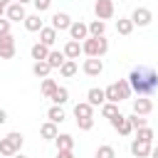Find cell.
Segmentation results:
<instances>
[{
  "label": "cell",
  "instance_id": "cell-37",
  "mask_svg": "<svg viewBox=\"0 0 158 158\" xmlns=\"http://www.w3.org/2000/svg\"><path fill=\"white\" fill-rule=\"evenodd\" d=\"M77 126H79L81 131H91V128H94V116H91V118H77Z\"/></svg>",
  "mask_w": 158,
  "mask_h": 158
},
{
  "label": "cell",
  "instance_id": "cell-18",
  "mask_svg": "<svg viewBox=\"0 0 158 158\" xmlns=\"http://www.w3.org/2000/svg\"><path fill=\"white\" fill-rule=\"evenodd\" d=\"M30 54H32V59H35V62H42V59H47V57H49V47H47V44H42V42H35V44L30 47Z\"/></svg>",
  "mask_w": 158,
  "mask_h": 158
},
{
  "label": "cell",
  "instance_id": "cell-45",
  "mask_svg": "<svg viewBox=\"0 0 158 158\" xmlns=\"http://www.w3.org/2000/svg\"><path fill=\"white\" fill-rule=\"evenodd\" d=\"M0 2H5V5H10V2H15V0H0Z\"/></svg>",
  "mask_w": 158,
  "mask_h": 158
},
{
  "label": "cell",
  "instance_id": "cell-46",
  "mask_svg": "<svg viewBox=\"0 0 158 158\" xmlns=\"http://www.w3.org/2000/svg\"><path fill=\"white\" fill-rule=\"evenodd\" d=\"M114 2H116V0H114Z\"/></svg>",
  "mask_w": 158,
  "mask_h": 158
},
{
  "label": "cell",
  "instance_id": "cell-10",
  "mask_svg": "<svg viewBox=\"0 0 158 158\" xmlns=\"http://www.w3.org/2000/svg\"><path fill=\"white\" fill-rule=\"evenodd\" d=\"M49 20H52V27H54L57 32H64V30H69V27H72V22H74V20H72L67 12H54Z\"/></svg>",
  "mask_w": 158,
  "mask_h": 158
},
{
  "label": "cell",
  "instance_id": "cell-34",
  "mask_svg": "<svg viewBox=\"0 0 158 158\" xmlns=\"http://www.w3.org/2000/svg\"><path fill=\"white\" fill-rule=\"evenodd\" d=\"M128 121H131V126H133V131H138V128H143V126H148V121L141 116V114H131L128 116Z\"/></svg>",
  "mask_w": 158,
  "mask_h": 158
},
{
  "label": "cell",
  "instance_id": "cell-8",
  "mask_svg": "<svg viewBox=\"0 0 158 158\" xmlns=\"http://www.w3.org/2000/svg\"><path fill=\"white\" fill-rule=\"evenodd\" d=\"M151 148H153L151 141H141V138H133V141H131V153H133L136 158H148V156H151Z\"/></svg>",
  "mask_w": 158,
  "mask_h": 158
},
{
  "label": "cell",
  "instance_id": "cell-22",
  "mask_svg": "<svg viewBox=\"0 0 158 158\" xmlns=\"http://www.w3.org/2000/svg\"><path fill=\"white\" fill-rule=\"evenodd\" d=\"M54 143H57V151H72V148H74V138H72V133H57Z\"/></svg>",
  "mask_w": 158,
  "mask_h": 158
},
{
  "label": "cell",
  "instance_id": "cell-32",
  "mask_svg": "<svg viewBox=\"0 0 158 158\" xmlns=\"http://www.w3.org/2000/svg\"><path fill=\"white\" fill-rule=\"evenodd\" d=\"M136 138H141V141H151V143H153L156 133H153V128H151V126H143V128H138V131H136Z\"/></svg>",
  "mask_w": 158,
  "mask_h": 158
},
{
  "label": "cell",
  "instance_id": "cell-29",
  "mask_svg": "<svg viewBox=\"0 0 158 158\" xmlns=\"http://www.w3.org/2000/svg\"><path fill=\"white\" fill-rule=\"evenodd\" d=\"M104 91H106V101H111V104H121V101H123V99H121V91H118V86H116V81L109 84Z\"/></svg>",
  "mask_w": 158,
  "mask_h": 158
},
{
  "label": "cell",
  "instance_id": "cell-2",
  "mask_svg": "<svg viewBox=\"0 0 158 158\" xmlns=\"http://www.w3.org/2000/svg\"><path fill=\"white\" fill-rule=\"evenodd\" d=\"M81 52L86 54V57H104L106 52H109V40L106 37H86L84 42H81Z\"/></svg>",
  "mask_w": 158,
  "mask_h": 158
},
{
  "label": "cell",
  "instance_id": "cell-25",
  "mask_svg": "<svg viewBox=\"0 0 158 158\" xmlns=\"http://www.w3.org/2000/svg\"><path fill=\"white\" fill-rule=\"evenodd\" d=\"M77 69H79V64H77V59H67L62 67H59V74L64 77V79H72L74 74H77Z\"/></svg>",
  "mask_w": 158,
  "mask_h": 158
},
{
  "label": "cell",
  "instance_id": "cell-40",
  "mask_svg": "<svg viewBox=\"0 0 158 158\" xmlns=\"http://www.w3.org/2000/svg\"><path fill=\"white\" fill-rule=\"evenodd\" d=\"M2 123H7V111H5V109H0V126H2Z\"/></svg>",
  "mask_w": 158,
  "mask_h": 158
},
{
  "label": "cell",
  "instance_id": "cell-20",
  "mask_svg": "<svg viewBox=\"0 0 158 158\" xmlns=\"http://www.w3.org/2000/svg\"><path fill=\"white\" fill-rule=\"evenodd\" d=\"M133 27H136V25H133L131 17H118V20H116V32L123 35V37H128V35L133 32Z\"/></svg>",
  "mask_w": 158,
  "mask_h": 158
},
{
  "label": "cell",
  "instance_id": "cell-1",
  "mask_svg": "<svg viewBox=\"0 0 158 158\" xmlns=\"http://www.w3.org/2000/svg\"><path fill=\"white\" fill-rule=\"evenodd\" d=\"M128 84L138 96H151L158 89V72L148 64H138L128 74Z\"/></svg>",
  "mask_w": 158,
  "mask_h": 158
},
{
  "label": "cell",
  "instance_id": "cell-33",
  "mask_svg": "<svg viewBox=\"0 0 158 158\" xmlns=\"http://www.w3.org/2000/svg\"><path fill=\"white\" fill-rule=\"evenodd\" d=\"M116 86H118V91H121V99H128V96H131V91H133V89H131V84H128V79H118V81H116Z\"/></svg>",
  "mask_w": 158,
  "mask_h": 158
},
{
  "label": "cell",
  "instance_id": "cell-27",
  "mask_svg": "<svg viewBox=\"0 0 158 158\" xmlns=\"http://www.w3.org/2000/svg\"><path fill=\"white\" fill-rule=\"evenodd\" d=\"M57 86H59V84H57L54 79H49V77H47V79H42V84H40V91H42V96H44V99H49V96L57 91Z\"/></svg>",
  "mask_w": 158,
  "mask_h": 158
},
{
  "label": "cell",
  "instance_id": "cell-28",
  "mask_svg": "<svg viewBox=\"0 0 158 158\" xmlns=\"http://www.w3.org/2000/svg\"><path fill=\"white\" fill-rule=\"evenodd\" d=\"M104 32H106V22L104 20H91L89 22V35L91 37H104Z\"/></svg>",
  "mask_w": 158,
  "mask_h": 158
},
{
  "label": "cell",
  "instance_id": "cell-17",
  "mask_svg": "<svg viewBox=\"0 0 158 158\" xmlns=\"http://www.w3.org/2000/svg\"><path fill=\"white\" fill-rule=\"evenodd\" d=\"M40 42L42 44H47V47H54V42H57V30L49 25V27H42L40 30Z\"/></svg>",
  "mask_w": 158,
  "mask_h": 158
},
{
  "label": "cell",
  "instance_id": "cell-7",
  "mask_svg": "<svg viewBox=\"0 0 158 158\" xmlns=\"http://www.w3.org/2000/svg\"><path fill=\"white\" fill-rule=\"evenodd\" d=\"M81 69H84L86 77H99L104 72V62H101V57H89V59H84Z\"/></svg>",
  "mask_w": 158,
  "mask_h": 158
},
{
  "label": "cell",
  "instance_id": "cell-21",
  "mask_svg": "<svg viewBox=\"0 0 158 158\" xmlns=\"http://www.w3.org/2000/svg\"><path fill=\"white\" fill-rule=\"evenodd\" d=\"M67 62V57H64V52L62 49H49V57H47V64L52 67V69H59L62 64Z\"/></svg>",
  "mask_w": 158,
  "mask_h": 158
},
{
  "label": "cell",
  "instance_id": "cell-30",
  "mask_svg": "<svg viewBox=\"0 0 158 158\" xmlns=\"http://www.w3.org/2000/svg\"><path fill=\"white\" fill-rule=\"evenodd\" d=\"M94 158H116V148H114V146H109V143H101V146L96 148Z\"/></svg>",
  "mask_w": 158,
  "mask_h": 158
},
{
  "label": "cell",
  "instance_id": "cell-14",
  "mask_svg": "<svg viewBox=\"0 0 158 158\" xmlns=\"http://www.w3.org/2000/svg\"><path fill=\"white\" fill-rule=\"evenodd\" d=\"M64 57L67 59H79V54H84L81 52V42H77V40H67V44H64Z\"/></svg>",
  "mask_w": 158,
  "mask_h": 158
},
{
  "label": "cell",
  "instance_id": "cell-15",
  "mask_svg": "<svg viewBox=\"0 0 158 158\" xmlns=\"http://www.w3.org/2000/svg\"><path fill=\"white\" fill-rule=\"evenodd\" d=\"M74 118H91L94 116V106L89 104V101H79V104H74Z\"/></svg>",
  "mask_w": 158,
  "mask_h": 158
},
{
  "label": "cell",
  "instance_id": "cell-38",
  "mask_svg": "<svg viewBox=\"0 0 158 158\" xmlns=\"http://www.w3.org/2000/svg\"><path fill=\"white\" fill-rule=\"evenodd\" d=\"M10 25H12V22H10L7 17H0V35H7V32H10Z\"/></svg>",
  "mask_w": 158,
  "mask_h": 158
},
{
  "label": "cell",
  "instance_id": "cell-12",
  "mask_svg": "<svg viewBox=\"0 0 158 158\" xmlns=\"http://www.w3.org/2000/svg\"><path fill=\"white\" fill-rule=\"evenodd\" d=\"M86 101H89L91 106H104V104H106V91L99 89V86H91V89L86 91Z\"/></svg>",
  "mask_w": 158,
  "mask_h": 158
},
{
  "label": "cell",
  "instance_id": "cell-43",
  "mask_svg": "<svg viewBox=\"0 0 158 158\" xmlns=\"http://www.w3.org/2000/svg\"><path fill=\"white\" fill-rule=\"evenodd\" d=\"M12 158H27V156H25V153H20V151H17V153H15V156H12Z\"/></svg>",
  "mask_w": 158,
  "mask_h": 158
},
{
  "label": "cell",
  "instance_id": "cell-31",
  "mask_svg": "<svg viewBox=\"0 0 158 158\" xmlns=\"http://www.w3.org/2000/svg\"><path fill=\"white\" fill-rule=\"evenodd\" d=\"M116 114H121V111H118V104H111V101H106V104L101 106V116H104V118H114Z\"/></svg>",
  "mask_w": 158,
  "mask_h": 158
},
{
  "label": "cell",
  "instance_id": "cell-5",
  "mask_svg": "<svg viewBox=\"0 0 158 158\" xmlns=\"http://www.w3.org/2000/svg\"><path fill=\"white\" fill-rule=\"evenodd\" d=\"M69 32V40H77V42H84L89 37V22H81V20H74L72 27L67 30Z\"/></svg>",
  "mask_w": 158,
  "mask_h": 158
},
{
  "label": "cell",
  "instance_id": "cell-6",
  "mask_svg": "<svg viewBox=\"0 0 158 158\" xmlns=\"http://www.w3.org/2000/svg\"><path fill=\"white\" fill-rule=\"evenodd\" d=\"M131 20H133L136 27H148L151 20H153V12H151L148 7H136V10L131 12Z\"/></svg>",
  "mask_w": 158,
  "mask_h": 158
},
{
  "label": "cell",
  "instance_id": "cell-42",
  "mask_svg": "<svg viewBox=\"0 0 158 158\" xmlns=\"http://www.w3.org/2000/svg\"><path fill=\"white\" fill-rule=\"evenodd\" d=\"M148 158H158V146H153V148H151V156H148Z\"/></svg>",
  "mask_w": 158,
  "mask_h": 158
},
{
  "label": "cell",
  "instance_id": "cell-26",
  "mask_svg": "<svg viewBox=\"0 0 158 158\" xmlns=\"http://www.w3.org/2000/svg\"><path fill=\"white\" fill-rule=\"evenodd\" d=\"M49 99H52V104H57V106H64V104L69 101V89H67V86H57V91H54Z\"/></svg>",
  "mask_w": 158,
  "mask_h": 158
},
{
  "label": "cell",
  "instance_id": "cell-16",
  "mask_svg": "<svg viewBox=\"0 0 158 158\" xmlns=\"http://www.w3.org/2000/svg\"><path fill=\"white\" fill-rule=\"evenodd\" d=\"M57 133H59V128H57V123H52L49 118L40 126V136H42L44 141H54V138H57Z\"/></svg>",
  "mask_w": 158,
  "mask_h": 158
},
{
  "label": "cell",
  "instance_id": "cell-23",
  "mask_svg": "<svg viewBox=\"0 0 158 158\" xmlns=\"http://www.w3.org/2000/svg\"><path fill=\"white\" fill-rule=\"evenodd\" d=\"M49 72H52V67L47 64V59H42V62H35V64H32V74H35L37 79H47V77H49Z\"/></svg>",
  "mask_w": 158,
  "mask_h": 158
},
{
  "label": "cell",
  "instance_id": "cell-11",
  "mask_svg": "<svg viewBox=\"0 0 158 158\" xmlns=\"http://www.w3.org/2000/svg\"><path fill=\"white\" fill-rule=\"evenodd\" d=\"M22 25H25V30H27V32H40V30L44 27V20H42V12H32V15H27Z\"/></svg>",
  "mask_w": 158,
  "mask_h": 158
},
{
  "label": "cell",
  "instance_id": "cell-13",
  "mask_svg": "<svg viewBox=\"0 0 158 158\" xmlns=\"http://www.w3.org/2000/svg\"><path fill=\"white\" fill-rule=\"evenodd\" d=\"M153 111V101L148 96H138L133 99V114H141V116H148Z\"/></svg>",
  "mask_w": 158,
  "mask_h": 158
},
{
  "label": "cell",
  "instance_id": "cell-9",
  "mask_svg": "<svg viewBox=\"0 0 158 158\" xmlns=\"http://www.w3.org/2000/svg\"><path fill=\"white\" fill-rule=\"evenodd\" d=\"M5 17H7L10 22H25V17H27V12H25V5H20V2H10V5H7V12H5Z\"/></svg>",
  "mask_w": 158,
  "mask_h": 158
},
{
  "label": "cell",
  "instance_id": "cell-44",
  "mask_svg": "<svg viewBox=\"0 0 158 158\" xmlns=\"http://www.w3.org/2000/svg\"><path fill=\"white\" fill-rule=\"evenodd\" d=\"M15 2H20V5H27V2H32V0H15Z\"/></svg>",
  "mask_w": 158,
  "mask_h": 158
},
{
  "label": "cell",
  "instance_id": "cell-36",
  "mask_svg": "<svg viewBox=\"0 0 158 158\" xmlns=\"http://www.w3.org/2000/svg\"><path fill=\"white\" fill-rule=\"evenodd\" d=\"M32 5H35L37 12H47L52 7V0H32Z\"/></svg>",
  "mask_w": 158,
  "mask_h": 158
},
{
  "label": "cell",
  "instance_id": "cell-3",
  "mask_svg": "<svg viewBox=\"0 0 158 158\" xmlns=\"http://www.w3.org/2000/svg\"><path fill=\"white\" fill-rule=\"evenodd\" d=\"M114 12H116V7H114V0H94V15H96V20H111L114 17Z\"/></svg>",
  "mask_w": 158,
  "mask_h": 158
},
{
  "label": "cell",
  "instance_id": "cell-19",
  "mask_svg": "<svg viewBox=\"0 0 158 158\" xmlns=\"http://www.w3.org/2000/svg\"><path fill=\"white\" fill-rule=\"evenodd\" d=\"M15 153H17V146H15V141H12L10 136L0 138V156H5V158H12Z\"/></svg>",
  "mask_w": 158,
  "mask_h": 158
},
{
  "label": "cell",
  "instance_id": "cell-41",
  "mask_svg": "<svg viewBox=\"0 0 158 158\" xmlns=\"http://www.w3.org/2000/svg\"><path fill=\"white\" fill-rule=\"evenodd\" d=\"M5 12H7V5H5V2H0V17H5Z\"/></svg>",
  "mask_w": 158,
  "mask_h": 158
},
{
  "label": "cell",
  "instance_id": "cell-24",
  "mask_svg": "<svg viewBox=\"0 0 158 158\" xmlns=\"http://www.w3.org/2000/svg\"><path fill=\"white\" fill-rule=\"evenodd\" d=\"M47 118H49L52 123H57V126H59V123L67 118V114H64V109H62V106L52 104V106H49V111H47Z\"/></svg>",
  "mask_w": 158,
  "mask_h": 158
},
{
  "label": "cell",
  "instance_id": "cell-35",
  "mask_svg": "<svg viewBox=\"0 0 158 158\" xmlns=\"http://www.w3.org/2000/svg\"><path fill=\"white\" fill-rule=\"evenodd\" d=\"M15 57V44H0V59H12Z\"/></svg>",
  "mask_w": 158,
  "mask_h": 158
},
{
  "label": "cell",
  "instance_id": "cell-39",
  "mask_svg": "<svg viewBox=\"0 0 158 158\" xmlns=\"http://www.w3.org/2000/svg\"><path fill=\"white\" fill-rule=\"evenodd\" d=\"M57 158H77L72 151H57Z\"/></svg>",
  "mask_w": 158,
  "mask_h": 158
},
{
  "label": "cell",
  "instance_id": "cell-4",
  "mask_svg": "<svg viewBox=\"0 0 158 158\" xmlns=\"http://www.w3.org/2000/svg\"><path fill=\"white\" fill-rule=\"evenodd\" d=\"M109 123H111V128L118 131L121 136H131V133H133V126H131L128 116H123V114H116L114 118H109Z\"/></svg>",
  "mask_w": 158,
  "mask_h": 158
}]
</instances>
